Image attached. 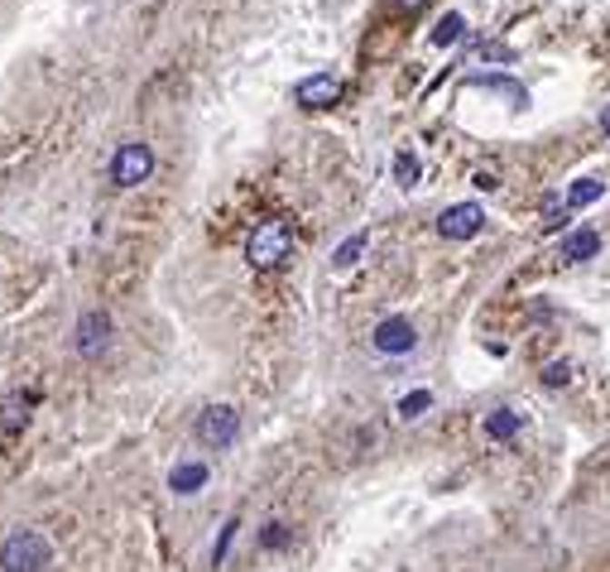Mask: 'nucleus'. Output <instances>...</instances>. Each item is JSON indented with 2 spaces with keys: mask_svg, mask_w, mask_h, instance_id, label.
Returning a JSON list of instances; mask_svg holds the SVG:
<instances>
[{
  "mask_svg": "<svg viewBox=\"0 0 610 572\" xmlns=\"http://www.w3.org/2000/svg\"><path fill=\"white\" fill-rule=\"evenodd\" d=\"M54 563V544L39 529H15L0 544V572H44Z\"/></svg>",
  "mask_w": 610,
  "mask_h": 572,
  "instance_id": "f257e3e1",
  "label": "nucleus"
},
{
  "mask_svg": "<svg viewBox=\"0 0 610 572\" xmlns=\"http://www.w3.org/2000/svg\"><path fill=\"white\" fill-rule=\"evenodd\" d=\"M289 250H294V231H289V222L269 216V222H260L255 231H250V241H245V260L255 265V269H275V265L289 260Z\"/></svg>",
  "mask_w": 610,
  "mask_h": 572,
  "instance_id": "f03ea898",
  "label": "nucleus"
},
{
  "mask_svg": "<svg viewBox=\"0 0 610 572\" xmlns=\"http://www.w3.org/2000/svg\"><path fill=\"white\" fill-rule=\"evenodd\" d=\"M193 433H197V443H202V447L222 452V447H231L235 437H241V414H235L231 404H207V409L197 414Z\"/></svg>",
  "mask_w": 610,
  "mask_h": 572,
  "instance_id": "7ed1b4c3",
  "label": "nucleus"
},
{
  "mask_svg": "<svg viewBox=\"0 0 610 572\" xmlns=\"http://www.w3.org/2000/svg\"><path fill=\"white\" fill-rule=\"evenodd\" d=\"M149 174H155V149H149L145 140H125L121 149H115V159H111V183L115 188H140Z\"/></svg>",
  "mask_w": 610,
  "mask_h": 572,
  "instance_id": "20e7f679",
  "label": "nucleus"
},
{
  "mask_svg": "<svg viewBox=\"0 0 610 572\" xmlns=\"http://www.w3.org/2000/svg\"><path fill=\"white\" fill-rule=\"evenodd\" d=\"M342 77L336 73H313V77H303L298 87H294V101L303 111H322V106H336V101H342Z\"/></svg>",
  "mask_w": 610,
  "mask_h": 572,
  "instance_id": "39448f33",
  "label": "nucleus"
},
{
  "mask_svg": "<svg viewBox=\"0 0 610 572\" xmlns=\"http://www.w3.org/2000/svg\"><path fill=\"white\" fill-rule=\"evenodd\" d=\"M481 226H485V212L476 202H456V207H447L437 216V236H443V241H471Z\"/></svg>",
  "mask_w": 610,
  "mask_h": 572,
  "instance_id": "423d86ee",
  "label": "nucleus"
},
{
  "mask_svg": "<svg viewBox=\"0 0 610 572\" xmlns=\"http://www.w3.org/2000/svg\"><path fill=\"white\" fill-rule=\"evenodd\" d=\"M106 342H111V317L101 313V308L82 313V317H77V356L96 361L101 351H106Z\"/></svg>",
  "mask_w": 610,
  "mask_h": 572,
  "instance_id": "0eeeda50",
  "label": "nucleus"
},
{
  "mask_svg": "<svg viewBox=\"0 0 610 572\" xmlns=\"http://www.w3.org/2000/svg\"><path fill=\"white\" fill-rule=\"evenodd\" d=\"M418 346V332L409 317H385V323L375 327V351H385V356H404V351Z\"/></svg>",
  "mask_w": 610,
  "mask_h": 572,
  "instance_id": "6e6552de",
  "label": "nucleus"
},
{
  "mask_svg": "<svg viewBox=\"0 0 610 572\" xmlns=\"http://www.w3.org/2000/svg\"><path fill=\"white\" fill-rule=\"evenodd\" d=\"M202 486H207V462H178L168 471V491H178V496H197Z\"/></svg>",
  "mask_w": 610,
  "mask_h": 572,
  "instance_id": "1a4fd4ad",
  "label": "nucleus"
},
{
  "mask_svg": "<svg viewBox=\"0 0 610 572\" xmlns=\"http://www.w3.org/2000/svg\"><path fill=\"white\" fill-rule=\"evenodd\" d=\"M596 250H601V236L586 226V231H572L567 241H563V260H591Z\"/></svg>",
  "mask_w": 610,
  "mask_h": 572,
  "instance_id": "9d476101",
  "label": "nucleus"
},
{
  "mask_svg": "<svg viewBox=\"0 0 610 572\" xmlns=\"http://www.w3.org/2000/svg\"><path fill=\"white\" fill-rule=\"evenodd\" d=\"M519 428H524V418H519L515 409H495V414L485 418V433L495 437V443H505V437H515Z\"/></svg>",
  "mask_w": 610,
  "mask_h": 572,
  "instance_id": "9b49d317",
  "label": "nucleus"
},
{
  "mask_svg": "<svg viewBox=\"0 0 610 572\" xmlns=\"http://www.w3.org/2000/svg\"><path fill=\"white\" fill-rule=\"evenodd\" d=\"M601 193H605V183H601V178H577V183H572V193H567V207H577V212H582V207H591V202H596Z\"/></svg>",
  "mask_w": 610,
  "mask_h": 572,
  "instance_id": "f8f14e48",
  "label": "nucleus"
},
{
  "mask_svg": "<svg viewBox=\"0 0 610 572\" xmlns=\"http://www.w3.org/2000/svg\"><path fill=\"white\" fill-rule=\"evenodd\" d=\"M365 241H370L365 231H361V236H351V241H342V246H336V256H332V265H336V269H351L355 260L365 256Z\"/></svg>",
  "mask_w": 610,
  "mask_h": 572,
  "instance_id": "ddd939ff",
  "label": "nucleus"
},
{
  "mask_svg": "<svg viewBox=\"0 0 610 572\" xmlns=\"http://www.w3.org/2000/svg\"><path fill=\"white\" fill-rule=\"evenodd\" d=\"M462 29H466L462 15H443V20H437V29H433V44H437V48H447V44L462 39Z\"/></svg>",
  "mask_w": 610,
  "mask_h": 572,
  "instance_id": "4468645a",
  "label": "nucleus"
},
{
  "mask_svg": "<svg viewBox=\"0 0 610 572\" xmlns=\"http://www.w3.org/2000/svg\"><path fill=\"white\" fill-rule=\"evenodd\" d=\"M423 409H433V395L428 390H414V395L399 399V418H418Z\"/></svg>",
  "mask_w": 610,
  "mask_h": 572,
  "instance_id": "2eb2a0df",
  "label": "nucleus"
},
{
  "mask_svg": "<svg viewBox=\"0 0 610 572\" xmlns=\"http://www.w3.org/2000/svg\"><path fill=\"white\" fill-rule=\"evenodd\" d=\"M395 178H399V188H414V183H418V159L414 155H399L395 159Z\"/></svg>",
  "mask_w": 610,
  "mask_h": 572,
  "instance_id": "dca6fc26",
  "label": "nucleus"
},
{
  "mask_svg": "<svg viewBox=\"0 0 610 572\" xmlns=\"http://www.w3.org/2000/svg\"><path fill=\"white\" fill-rule=\"evenodd\" d=\"M567 380H572V366H567V361H553V366H544V385H548V390H563Z\"/></svg>",
  "mask_w": 610,
  "mask_h": 572,
  "instance_id": "f3484780",
  "label": "nucleus"
},
{
  "mask_svg": "<svg viewBox=\"0 0 610 572\" xmlns=\"http://www.w3.org/2000/svg\"><path fill=\"white\" fill-rule=\"evenodd\" d=\"M235 529H241V525H235V519H226V525H222V538H216V548H212V563H216V567H222V563H226V548H231V538H235Z\"/></svg>",
  "mask_w": 610,
  "mask_h": 572,
  "instance_id": "a211bd4d",
  "label": "nucleus"
},
{
  "mask_svg": "<svg viewBox=\"0 0 610 572\" xmlns=\"http://www.w3.org/2000/svg\"><path fill=\"white\" fill-rule=\"evenodd\" d=\"M260 544H265V548H284V544H289V529H284V525H265Z\"/></svg>",
  "mask_w": 610,
  "mask_h": 572,
  "instance_id": "6ab92c4d",
  "label": "nucleus"
},
{
  "mask_svg": "<svg viewBox=\"0 0 610 572\" xmlns=\"http://www.w3.org/2000/svg\"><path fill=\"white\" fill-rule=\"evenodd\" d=\"M481 58H495V63H510L515 54H510V48H505V44H485V48H481Z\"/></svg>",
  "mask_w": 610,
  "mask_h": 572,
  "instance_id": "aec40b11",
  "label": "nucleus"
},
{
  "mask_svg": "<svg viewBox=\"0 0 610 572\" xmlns=\"http://www.w3.org/2000/svg\"><path fill=\"white\" fill-rule=\"evenodd\" d=\"M399 5H404V10H418V5H423V0H399Z\"/></svg>",
  "mask_w": 610,
  "mask_h": 572,
  "instance_id": "412c9836",
  "label": "nucleus"
},
{
  "mask_svg": "<svg viewBox=\"0 0 610 572\" xmlns=\"http://www.w3.org/2000/svg\"><path fill=\"white\" fill-rule=\"evenodd\" d=\"M601 130L610 135V106H605V115H601Z\"/></svg>",
  "mask_w": 610,
  "mask_h": 572,
  "instance_id": "4be33fe9",
  "label": "nucleus"
}]
</instances>
